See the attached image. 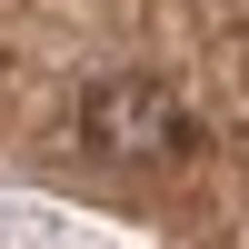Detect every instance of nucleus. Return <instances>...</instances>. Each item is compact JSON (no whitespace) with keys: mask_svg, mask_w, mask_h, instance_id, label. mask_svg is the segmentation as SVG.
<instances>
[{"mask_svg":"<svg viewBox=\"0 0 249 249\" xmlns=\"http://www.w3.org/2000/svg\"><path fill=\"white\" fill-rule=\"evenodd\" d=\"M80 140H90L100 160H120V170H160V160H190V150H199V120L179 110L170 80L110 70V80L80 90Z\"/></svg>","mask_w":249,"mask_h":249,"instance_id":"1","label":"nucleus"}]
</instances>
